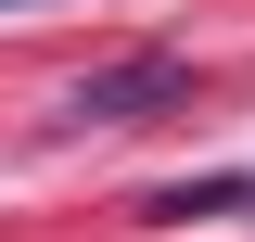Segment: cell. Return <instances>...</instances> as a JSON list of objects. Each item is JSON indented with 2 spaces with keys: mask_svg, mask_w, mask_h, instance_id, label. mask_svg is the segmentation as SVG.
I'll list each match as a JSON object with an SVG mask.
<instances>
[{
  "mask_svg": "<svg viewBox=\"0 0 255 242\" xmlns=\"http://www.w3.org/2000/svg\"><path fill=\"white\" fill-rule=\"evenodd\" d=\"M166 102H191V51H115L64 90V127H140Z\"/></svg>",
  "mask_w": 255,
  "mask_h": 242,
  "instance_id": "1",
  "label": "cell"
},
{
  "mask_svg": "<svg viewBox=\"0 0 255 242\" xmlns=\"http://www.w3.org/2000/svg\"><path fill=\"white\" fill-rule=\"evenodd\" d=\"M0 13H38V0H0Z\"/></svg>",
  "mask_w": 255,
  "mask_h": 242,
  "instance_id": "2",
  "label": "cell"
}]
</instances>
